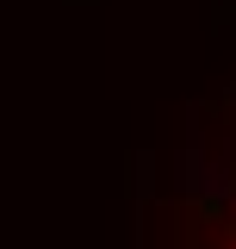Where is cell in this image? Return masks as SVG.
I'll return each mask as SVG.
<instances>
[{"label": "cell", "mask_w": 236, "mask_h": 249, "mask_svg": "<svg viewBox=\"0 0 236 249\" xmlns=\"http://www.w3.org/2000/svg\"><path fill=\"white\" fill-rule=\"evenodd\" d=\"M205 249H236V206L211 224V243H205Z\"/></svg>", "instance_id": "cell-1"}]
</instances>
